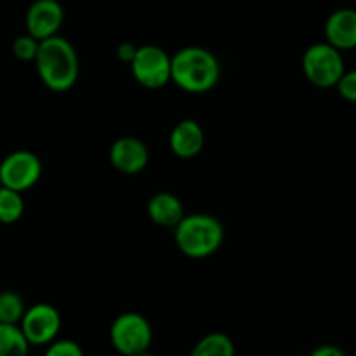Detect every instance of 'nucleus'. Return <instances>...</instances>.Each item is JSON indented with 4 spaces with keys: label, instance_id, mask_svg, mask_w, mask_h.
Listing matches in <instances>:
<instances>
[{
    "label": "nucleus",
    "instance_id": "1",
    "mask_svg": "<svg viewBox=\"0 0 356 356\" xmlns=\"http://www.w3.org/2000/svg\"><path fill=\"white\" fill-rule=\"evenodd\" d=\"M33 63L38 79L52 92H68L79 80V54L72 42L61 35L40 40Z\"/></svg>",
    "mask_w": 356,
    "mask_h": 356
},
{
    "label": "nucleus",
    "instance_id": "2",
    "mask_svg": "<svg viewBox=\"0 0 356 356\" xmlns=\"http://www.w3.org/2000/svg\"><path fill=\"white\" fill-rule=\"evenodd\" d=\"M221 79L218 56L200 45L179 49L170 59V82L188 94H205Z\"/></svg>",
    "mask_w": 356,
    "mask_h": 356
},
{
    "label": "nucleus",
    "instance_id": "3",
    "mask_svg": "<svg viewBox=\"0 0 356 356\" xmlns=\"http://www.w3.org/2000/svg\"><path fill=\"white\" fill-rule=\"evenodd\" d=\"M172 229L177 249L190 259H207L225 242V226L211 214H184Z\"/></svg>",
    "mask_w": 356,
    "mask_h": 356
},
{
    "label": "nucleus",
    "instance_id": "4",
    "mask_svg": "<svg viewBox=\"0 0 356 356\" xmlns=\"http://www.w3.org/2000/svg\"><path fill=\"white\" fill-rule=\"evenodd\" d=\"M301 66L306 80L320 89L336 87L343 73L346 72L343 52L327 42L309 45L302 54Z\"/></svg>",
    "mask_w": 356,
    "mask_h": 356
},
{
    "label": "nucleus",
    "instance_id": "5",
    "mask_svg": "<svg viewBox=\"0 0 356 356\" xmlns=\"http://www.w3.org/2000/svg\"><path fill=\"white\" fill-rule=\"evenodd\" d=\"M111 346L122 356H132L149 351L153 343L152 323L136 312H125L113 320L110 327Z\"/></svg>",
    "mask_w": 356,
    "mask_h": 356
},
{
    "label": "nucleus",
    "instance_id": "6",
    "mask_svg": "<svg viewBox=\"0 0 356 356\" xmlns=\"http://www.w3.org/2000/svg\"><path fill=\"white\" fill-rule=\"evenodd\" d=\"M170 59L172 56L159 45H141L129 66L139 86L156 90L170 82Z\"/></svg>",
    "mask_w": 356,
    "mask_h": 356
},
{
    "label": "nucleus",
    "instance_id": "7",
    "mask_svg": "<svg viewBox=\"0 0 356 356\" xmlns=\"http://www.w3.org/2000/svg\"><path fill=\"white\" fill-rule=\"evenodd\" d=\"M42 177V160L30 149H16L0 162V184L14 191L31 190Z\"/></svg>",
    "mask_w": 356,
    "mask_h": 356
},
{
    "label": "nucleus",
    "instance_id": "8",
    "mask_svg": "<svg viewBox=\"0 0 356 356\" xmlns=\"http://www.w3.org/2000/svg\"><path fill=\"white\" fill-rule=\"evenodd\" d=\"M19 329L30 346H47L58 339L61 330V315L49 302H37L26 308L19 322Z\"/></svg>",
    "mask_w": 356,
    "mask_h": 356
},
{
    "label": "nucleus",
    "instance_id": "9",
    "mask_svg": "<svg viewBox=\"0 0 356 356\" xmlns=\"http://www.w3.org/2000/svg\"><path fill=\"white\" fill-rule=\"evenodd\" d=\"M65 21V10L58 0H35L26 10L24 24L26 33L37 40H45L58 35Z\"/></svg>",
    "mask_w": 356,
    "mask_h": 356
},
{
    "label": "nucleus",
    "instance_id": "10",
    "mask_svg": "<svg viewBox=\"0 0 356 356\" xmlns=\"http://www.w3.org/2000/svg\"><path fill=\"white\" fill-rule=\"evenodd\" d=\"M110 163L125 176H136L143 172L149 162V149L141 139L134 136H122L110 146Z\"/></svg>",
    "mask_w": 356,
    "mask_h": 356
},
{
    "label": "nucleus",
    "instance_id": "11",
    "mask_svg": "<svg viewBox=\"0 0 356 356\" xmlns=\"http://www.w3.org/2000/svg\"><path fill=\"white\" fill-rule=\"evenodd\" d=\"M325 42L341 52L356 49V9L343 7L329 14L323 24Z\"/></svg>",
    "mask_w": 356,
    "mask_h": 356
},
{
    "label": "nucleus",
    "instance_id": "12",
    "mask_svg": "<svg viewBox=\"0 0 356 356\" xmlns=\"http://www.w3.org/2000/svg\"><path fill=\"white\" fill-rule=\"evenodd\" d=\"M205 146V132L193 118L177 122L169 134V148L177 159L190 160L200 155Z\"/></svg>",
    "mask_w": 356,
    "mask_h": 356
},
{
    "label": "nucleus",
    "instance_id": "13",
    "mask_svg": "<svg viewBox=\"0 0 356 356\" xmlns=\"http://www.w3.org/2000/svg\"><path fill=\"white\" fill-rule=\"evenodd\" d=\"M149 219L162 228H174L184 218L183 202L170 191H159L146 205Z\"/></svg>",
    "mask_w": 356,
    "mask_h": 356
},
{
    "label": "nucleus",
    "instance_id": "14",
    "mask_svg": "<svg viewBox=\"0 0 356 356\" xmlns=\"http://www.w3.org/2000/svg\"><path fill=\"white\" fill-rule=\"evenodd\" d=\"M190 356H235V343L222 332H211L202 337Z\"/></svg>",
    "mask_w": 356,
    "mask_h": 356
},
{
    "label": "nucleus",
    "instance_id": "15",
    "mask_svg": "<svg viewBox=\"0 0 356 356\" xmlns=\"http://www.w3.org/2000/svg\"><path fill=\"white\" fill-rule=\"evenodd\" d=\"M30 343L19 325L0 323V356H28Z\"/></svg>",
    "mask_w": 356,
    "mask_h": 356
},
{
    "label": "nucleus",
    "instance_id": "16",
    "mask_svg": "<svg viewBox=\"0 0 356 356\" xmlns=\"http://www.w3.org/2000/svg\"><path fill=\"white\" fill-rule=\"evenodd\" d=\"M24 214L23 193L0 184V225H14Z\"/></svg>",
    "mask_w": 356,
    "mask_h": 356
},
{
    "label": "nucleus",
    "instance_id": "17",
    "mask_svg": "<svg viewBox=\"0 0 356 356\" xmlns=\"http://www.w3.org/2000/svg\"><path fill=\"white\" fill-rule=\"evenodd\" d=\"M24 312H26V305H24V299L17 292H0V323L19 325Z\"/></svg>",
    "mask_w": 356,
    "mask_h": 356
},
{
    "label": "nucleus",
    "instance_id": "18",
    "mask_svg": "<svg viewBox=\"0 0 356 356\" xmlns=\"http://www.w3.org/2000/svg\"><path fill=\"white\" fill-rule=\"evenodd\" d=\"M38 45H40V40L33 38L31 35H19V37L13 42V54L16 56L19 61H35L38 52Z\"/></svg>",
    "mask_w": 356,
    "mask_h": 356
},
{
    "label": "nucleus",
    "instance_id": "19",
    "mask_svg": "<svg viewBox=\"0 0 356 356\" xmlns=\"http://www.w3.org/2000/svg\"><path fill=\"white\" fill-rule=\"evenodd\" d=\"M44 356H86L82 346L72 339H56L47 344Z\"/></svg>",
    "mask_w": 356,
    "mask_h": 356
},
{
    "label": "nucleus",
    "instance_id": "20",
    "mask_svg": "<svg viewBox=\"0 0 356 356\" xmlns=\"http://www.w3.org/2000/svg\"><path fill=\"white\" fill-rule=\"evenodd\" d=\"M336 89L343 99L356 103V70H350V72L346 70L337 82Z\"/></svg>",
    "mask_w": 356,
    "mask_h": 356
},
{
    "label": "nucleus",
    "instance_id": "21",
    "mask_svg": "<svg viewBox=\"0 0 356 356\" xmlns=\"http://www.w3.org/2000/svg\"><path fill=\"white\" fill-rule=\"evenodd\" d=\"M136 51H138V45H134L132 42H122V44L117 47V58L120 59L122 63L131 65V61L136 56Z\"/></svg>",
    "mask_w": 356,
    "mask_h": 356
},
{
    "label": "nucleus",
    "instance_id": "22",
    "mask_svg": "<svg viewBox=\"0 0 356 356\" xmlns=\"http://www.w3.org/2000/svg\"><path fill=\"white\" fill-rule=\"evenodd\" d=\"M309 356H346L341 348L334 346V344H322V346L315 348Z\"/></svg>",
    "mask_w": 356,
    "mask_h": 356
},
{
    "label": "nucleus",
    "instance_id": "23",
    "mask_svg": "<svg viewBox=\"0 0 356 356\" xmlns=\"http://www.w3.org/2000/svg\"><path fill=\"white\" fill-rule=\"evenodd\" d=\"M132 356H155V355L149 353V351H145V353H138V355H132Z\"/></svg>",
    "mask_w": 356,
    "mask_h": 356
}]
</instances>
